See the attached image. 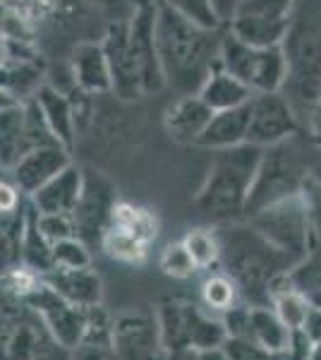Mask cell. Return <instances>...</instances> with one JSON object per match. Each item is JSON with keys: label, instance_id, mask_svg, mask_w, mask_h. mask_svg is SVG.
Masks as SVG:
<instances>
[{"label": "cell", "instance_id": "8fae6325", "mask_svg": "<svg viewBox=\"0 0 321 360\" xmlns=\"http://www.w3.org/2000/svg\"><path fill=\"white\" fill-rule=\"evenodd\" d=\"M247 142L254 144V147H271V144H278L300 132V118H297L293 106L281 91L252 94L247 101Z\"/></svg>", "mask_w": 321, "mask_h": 360}, {"label": "cell", "instance_id": "e575fe53", "mask_svg": "<svg viewBox=\"0 0 321 360\" xmlns=\"http://www.w3.org/2000/svg\"><path fill=\"white\" fill-rule=\"evenodd\" d=\"M159 264H161L163 274L171 278H190L199 271V266L195 264V259H192V255L188 252L183 240L166 245V250L161 252Z\"/></svg>", "mask_w": 321, "mask_h": 360}, {"label": "cell", "instance_id": "603a6c76", "mask_svg": "<svg viewBox=\"0 0 321 360\" xmlns=\"http://www.w3.org/2000/svg\"><path fill=\"white\" fill-rule=\"evenodd\" d=\"M290 329L273 312L271 305H247V324L240 339H247L268 353L290 351Z\"/></svg>", "mask_w": 321, "mask_h": 360}, {"label": "cell", "instance_id": "f546056e", "mask_svg": "<svg viewBox=\"0 0 321 360\" xmlns=\"http://www.w3.org/2000/svg\"><path fill=\"white\" fill-rule=\"evenodd\" d=\"M108 226L127 231V233L142 238L144 243H151L156 238V219L151 217L147 209L127 205V202H115Z\"/></svg>", "mask_w": 321, "mask_h": 360}, {"label": "cell", "instance_id": "3957f363", "mask_svg": "<svg viewBox=\"0 0 321 360\" xmlns=\"http://www.w3.org/2000/svg\"><path fill=\"white\" fill-rule=\"evenodd\" d=\"M281 53L285 60L281 94L302 123L312 118L321 101V0H295Z\"/></svg>", "mask_w": 321, "mask_h": 360}, {"label": "cell", "instance_id": "484cf974", "mask_svg": "<svg viewBox=\"0 0 321 360\" xmlns=\"http://www.w3.org/2000/svg\"><path fill=\"white\" fill-rule=\"evenodd\" d=\"M32 149L27 135L25 103L0 108V168L13 171V166Z\"/></svg>", "mask_w": 321, "mask_h": 360}, {"label": "cell", "instance_id": "f6af8a7d", "mask_svg": "<svg viewBox=\"0 0 321 360\" xmlns=\"http://www.w3.org/2000/svg\"><path fill=\"white\" fill-rule=\"evenodd\" d=\"M0 178H3V168H0Z\"/></svg>", "mask_w": 321, "mask_h": 360}, {"label": "cell", "instance_id": "30bf717a", "mask_svg": "<svg viewBox=\"0 0 321 360\" xmlns=\"http://www.w3.org/2000/svg\"><path fill=\"white\" fill-rule=\"evenodd\" d=\"M81 171H84L81 193L70 217L74 221V233L81 243H86V245L98 243L101 245V238L110 224V214L118 202L115 188L103 173L94 171V168H81Z\"/></svg>", "mask_w": 321, "mask_h": 360}, {"label": "cell", "instance_id": "9c48e42d", "mask_svg": "<svg viewBox=\"0 0 321 360\" xmlns=\"http://www.w3.org/2000/svg\"><path fill=\"white\" fill-rule=\"evenodd\" d=\"M293 5L295 0H244L228 20L225 29L244 44L281 46Z\"/></svg>", "mask_w": 321, "mask_h": 360}, {"label": "cell", "instance_id": "f35d334b", "mask_svg": "<svg viewBox=\"0 0 321 360\" xmlns=\"http://www.w3.org/2000/svg\"><path fill=\"white\" fill-rule=\"evenodd\" d=\"M302 195H305V202H307V212H309V221H312L314 236L321 240V188L309 178Z\"/></svg>", "mask_w": 321, "mask_h": 360}, {"label": "cell", "instance_id": "60d3db41", "mask_svg": "<svg viewBox=\"0 0 321 360\" xmlns=\"http://www.w3.org/2000/svg\"><path fill=\"white\" fill-rule=\"evenodd\" d=\"M67 360H108V348L98 346V344H89V341H81L79 346H74L70 351Z\"/></svg>", "mask_w": 321, "mask_h": 360}, {"label": "cell", "instance_id": "2e32d148", "mask_svg": "<svg viewBox=\"0 0 321 360\" xmlns=\"http://www.w3.org/2000/svg\"><path fill=\"white\" fill-rule=\"evenodd\" d=\"M72 164L70 152L60 144L34 147L13 166V183L25 197H32L39 188H44L51 178L58 176L65 166Z\"/></svg>", "mask_w": 321, "mask_h": 360}, {"label": "cell", "instance_id": "d6986e66", "mask_svg": "<svg viewBox=\"0 0 321 360\" xmlns=\"http://www.w3.org/2000/svg\"><path fill=\"white\" fill-rule=\"evenodd\" d=\"M70 72H72L74 89L94 96L110 94V72L101 41H79L74 46L70 58Z\"/></svg>", "mask_w": 321, "mask_h": 360}, {"label": "cell", "instance_id": "44dd1931", "mask_svg": "<svg viewBox=\"0 0 321 360\" xmlns=\"http://www.w3.org/2000/svg\"><path fill=\"white\" fill-rule=\"evenodd\" d=\"M34 101L39 103V111L44 115L46 125H48L51 135L58 139V144L72 152L74 142H77V125H74L72 103H70V94L53 89L48 84H41L34 94Z\"/></svg>", "mask_w": 321, "mask_h": 360}, {"label": "cell", "instance_id": "f1b7e54d", "mask_svg": "<svg viewBox=\"0 0 321 360\" xmlns=\"http://www.w3.org/2000/svg\"><path fill=\"white\" fill-rule=\"evenodd\" d=\"M240 291H237V286L232 283V278L228 274H211L204 278L202 283V305L207 307L209 312H214V315H223L228 312L230 307H235L240 303Z\"/></svg>", "mask_w": 321, "mask_h": 360}, {"label": "cell", "instance_id": "5b68a950", "mask_svg": "<svg viewBox=\"0 0 321 360\" xmlns=\"http://www.w3.org/2000/svg\"><path fill=\"white\" fill-rule=\"evenodd\" d=\"M317 154L319 152L309 142V137L305 139L300 132L261 149L256 176L247 197V207H244V219L268 205L302 195Z\"/></svg>", "mask_w": 321, "mask_h": 360}, {"label": "cell", "instance_id": "7c38bea8", "mask_svg": "<svg viewBox=\"0 0 321 360\" xmlns=\"http://www.w3.org/2000/svg\"><path fill=\"white\" fill-rule=\"evenodd\" d=\"M27 305H32L37 310V315L44 319V324L48 327V332L53 334V339L63 348L72 351L74 346H79L86 336V310L74 307L67 303L65 298H60L44 278H39V283L25 295Z\"/></svg>", "mask_w": 321, "mask_h": 360}, {"label": "cell", "instance_id": "d6a6232c", "mask_svg": "<svg viewBox=\"0 0 321 360\" xmlns=\"http://www.w3.org/2000/svg\"><path fill=\"white\" fill-rule=\"evenodd\" d=\"M159 3L168 5L178 15H183L185 20L195 22L199 27L207 29H223L218 15H216L214 0H159Z\"/></svg>", "mask_w": 321, "mask_h": 360}, {"label": "cell", "instance_id": "8d00e7d4", "mask_svg": "<svg viewBox=\"0 0 321 360\" xmlns=\"http://www.w3.org/2000/svg\"><path fill=\"white\" fill-rule=\"evenodd\" d=\"M37 226L39 233L55 245V243L65 240V238H77L74 233V221L70 214H39L37 212Z\"/></svg>", "mask_w": 321, "mask_h": 360}, {"label": "cell", "instance_id": "8992f818", "mask_svg": "<svg viewBox=\"0 0 321 360\" xmlns=\"http://www.w3.org/2000/svg\"><path fill=\"white\" fill-rule=\"evenodd\" d=\"M63 348L25 298L0 278V360H67Z\"/></svg>", "mask_w": 321, "mask_h": 360}, {"label": "cell", "instance_id": "bcb514c9", "mask_svg": "<svg viewBox=\"0 0 321 360\" xmlns=\"http://www.w3.org/2000/svg\"><path fill=\"white\" fill-rule=\"evenodd\" d=\"M317 108H321V101H319V106H317Z\"/></svg>", "mask_w": 321, "mask_h": 360}, {"label": "cell", "instance_id": "ffe728a7", "mask_svg": "<svg viewBox=\"0 0 321 360\" xmlns=\"http://www.w3.org/2000/svg\"><path fill=\"white\" fill-rule=\"evenodd\" d=\"M81 180H84L81 166L70 164L29 197V202L39 214H72L81 193Z\"/></svg>", "mask_w": 321, "mask_h": 360}, {"label": "cell", "instance_id": "836d02e7", "mask_svg": "<svg viewBox=\"0 0 321 360\" xmlns=\"http://www.w3.org/2000/svg\"><path fill=\"white\" fill-rule=\"evenodd\" d=\"M51 262L60 269H77V266H91L89 245L79 238H65V240L51 245ZM51 266V269H53Z\"/></svg>", "mask_w": 321, "mask_h": 360}, {"label": "cell", "instance_id": "277c9868", "mask_svg": "<svg viewBox=\"0 0 321 360\" xmlns=\"http://www.w3.org/2000/svg\"><path fill=\"white\" fill-rule=\"evenodd\" d=\"M259 159L261 147H254L249 142L214 152L207 178L195 195V207L199 209V214L216 224L244 219V207H247Z\"/></svg>", "mask_w": 321, "mask_h": 360}, {"label": "cell", "instance_id": "83f0119b", "mask_svg": "<svg viewBox=\"0 0 321 360\" xmlns=\"http://www.w3.org/2000/svg\"><path fill=\"white\" fill-rule=\"evenodd\" d=\"M268 305H271L273 312L283 319V324L290 329V332H297V329L305 327V319L309 315V310H312V307L307 305V300L302 298L288 281H285V276H281L271 286Z\"/></svg>", "mask_w": 321, "mask_h": 360}, {"label": "cell", "instance_id": "ee69618b", "mask_svg": "<svg viewBox=\"0 0 321 360\" xmlns=\"http://www.w3.org/2000/svg\"><path fill=\"white\" fill-rule=\"evenodd\" d=\"M307 127H309V142L314 144V149L321 154V108L312 113V118L307 120Z\"/></svg>", "mask_w": 321, "mask_h": 360}, {"label": "cell", "instance_id": "6da1fadb", "mask_svg": "<svg viewBox=\"0 0 321 360\" xmlns=\"http://www.w3.org/2000/svg\"><path fill=\"white\" fill-rule=\"evenodd\" d=\"M154 34L166 86L180 94H197L207 75L218 63L223 29L199 27L159 3Z\"/></svg>", "mask_w": 321, "mask_h": 360}, {"label": "cell", "instance_id": "4dcf8cb0", "mask_svg": "<svg viewBox=\"0 0 321 360\" xmlns=\"http://www.w3.org/2000/svg\"><path fill=\"white\" fill-rule=\"evenodd\" d=\"M101 248L106 250L108 257L118 259V262L139 264L144 257H147L149 243H144L142 238L127 233V231H122V229H113V226H108L106 233H103V238H101Z\"/></svg>", "mask_w": 321, "mask_h": 360}, {"label": "cell", "instance_id": "7dc6e473", "mask_svg": "<svg viewBox=\"0 0 321 360\" xmlns=\"http://www.w3.org/2000/svg\"><path fill=\"white\" fill-rule=\"evenodd\" d=\"M161 360H163V358H161Z\"/></svg>", "mask_w": 321, "mask_h": 360}, {"label": "cell", "instance_id": "d590c367", "mask_svg": "<svg viewBox=\"0 0 321 360\" xmlns=\"http://www.w3.org/2000/svg\"><path fill=\"white\" fill-rule=\"evenodd\" d=\"M221 351H223L225 360H290L288 353H268L252 341L235 339V336H225Z\"/></svg>", "mask_w": 321, "mask_h": 360}, {"label": "cell", "instance_id": "b9f144b4", "mask_svg": "<svg viewBox=\"0 0 321 360\" xmlns=\"http://www.w3.org/2000/svg\"><path fill=\"white\" fill-rule=\"evenodd\" d=\"M302 332L312 339V344H321V310H309Z\"/></svg>", "mask_w": 321, "mask_h": 360}, {"label": "cell", "instance_id": "e0dca14e", "mask_svg": "<svg viewBox=\"0 0 321 360\" xmlns=\"http://www.w3.org/2000/svg\"><path fill=\"white\" fill-rule=\"evenodd\" d=\"M41 278H44L60 298H65L67 303H72L74 307H81V310L101 305V300H103L101 276H98L91 266H77V269H60V266H53V269H48L46 274H41Z\"/></svg>", "mask_w": 321, "mask_h": 360}, {"label": "cell", "instance_id": "9a60e30c", "mask_svg": "<svg viewBox=\"0 0 321 360\" xmlns=\"http://www.w3.org/2000/svg\"><path fill=\"white\" fill-rule=\"evenodd\" d=\"M110 360H161L163 348L159 341V324L156 317L142 315H120L113 319L108 346Z\"/></svg>", "mask_w": 321, "mask_h": 360}, {"label": "cell", "instance_id": "5bb4252c", "mask_svg": "<svg viewBox=\"0 0 321 360\" xmlns=\"http://www.w3.org/2000/svg\"><path fill=\"white\" fill-rule=\"evenodd\" d=\"M101 49L106 53L108 72H110V94L125 103L142 98L144 96L142 77H139L137 60L132 56L130 39H127V22L106 25Z\"/></svg>", "mask_w": 321, "mask_h": 360}, {"label": "cell", "instance_id": "4316f807", "mask_svg": "<svg viewBox=\"0 0 321 360\" xmlns=\"http://www.w3.org/2000/svg\"><path fill=\"white\" fill-rule=\"evenodd\" d=\"M285 281L307 300L312 310H321V240L290 266Z\"/></svg>", "mask_w": 321, "mask_h": 360}, {"label": "cell", "instance_id": "ba28073f", "mask_svg": "<svg viewBox=\"0 0 321 360\" xmlns=\"http://www.w3.org/2000/svg\"><path fill=\"white\" fill-rule=\"evenodd\" d=\"M244 221L252 224L271 245L288 252L293 259H302L319 243L309 221L305 195H295L276 205H268Z\"/></svg>", "mask_w": 321, "mask_h": 360}, {"label": "cell", "instance_id": "d4e9b609", "mask_svg": "<svg viewBox=\"0 0 321 360\" xmlns=\"http://www.w3.org/2000/svg\"><path fill=\"white\" fill-rule=\"evenodd\" d=\"M197 96L207 103L211 111H228V108L244 106L252 96V91L244 86L240 79L232 77L228 70L221 68V63H216L211 72L207 75V79L202 82Z\"/></svg>", "mask_w": 321, "mask_h": 360}, {"label": "cell", "instance_id": "1f68e13d", "mask_svg": "<svg viewBox=\"0 0 321 360\" xmlns=\"http://www.w3.org/2000/svg\"><path fill=\"white\" fill-rule=\"evenodd\" d=\"M185 248L192 255L195 264L199 269H209L211 264L218 262L221 257V245H218V236L211 229H195L183 238Z\"/></svg>", "mask_w": 321, "mask_h": 360}, {"label": "cell", "instance_id": "7bdbcfd3", "mask_svg": "<svg viewBox=\"0 0 321 360\" xmlns=\"http://www.w3.org/2000/svg\"><path fill=\"white\" fill-rule=\"evenodd\" d=\"M240 3H244V0H214V8H216V15H218L221 25L223 27L228 25V20H230Z\"/></svg>", "mask_w": 321, "mask_h": 360}, {"label": "cell", "instance_id": "7402d4cb", "mask_svg": "<svg viewBox=\"0 0 321 360\" xmlns=\"http://www.w3.org/2000/svg\"><path fill=\"white\" fill-rule=\"evenodd\" d=\"M247 123H249V108L247 103L228 111H214L211 120L204 127V132L197 139V147L221 152L237 144L247 142Z\"/></svg>", "mask_w": 321, "mask_h": 360}, {"label": "cell", "instance_id": "74e56055", "mask_svg": "<svg viewBox=\"0 0 321 360\" xmlns=\"http://www.w3.org/2000/svg\"><path fill=\"white\" fill-rule=\"evenodd\" d=\"M98 15L106 20V25L127 22L134 15V10L142 5V0H86Z\"/></svg>", "mask_w": 321, "mask_h": 360}, {"label": "cell", "instance_id": "7a4b0ae2", "mask_svg": "<svg viewBox=\"0 0 321 360\" xmlns=\"http://www.w3.org/2000/svg\"><path fill=\"white\" fill-rule=\"evenodd\" d=\"M221 245L218 262L232 278L242 303L268 305L271 286L290 271L297 259L266 240L249 221H228L216 229Z\"/></svg>", "mask_w": 321, "mask_h": 360}, {"label": "cell", "instance_id": "ab89813d", "mask_svg": "<svg viewBox=\"0 0 321 360\" xmlns=\"http://www.w3.org/2000/svg\"><path fill=\"white\" fill-rule=\"evenodd\" d=\"M22 205H25V195L17 190V185L0 178V214H13Z\"/></svg>", "mask_w": 321, "mask_h": 360}, {"label": "cell", "instance_id": "ac0fdd59", "mask_svg": "<svg viewBox=\"0 0 321 360\" xmlns=\"http://www.w3.org/2000/svg\"><path fill=\"white\" fill-rule=\"evenodd\" d=\"M211 108L197 94H180L163 113V130L173 142L197 147V139L211 120Z\"/></svg>", "mask_w": 321, "mask_h": 360}, {"label": "cell", "instance_id": "cb8c5ba5", "mask_svg": "<svg viewBox=\"0 0 321 360\" xmlns=\"http://www.w3.org/2000/svg\"><path fill=\"white\" fill-rule=\"evenodd\" d=\"M183 324H185V344L195 351H214L225 341V327L218 315L209 312L204 305L183 300Z\"/></svg>", "mask_w": 321, "mask_h": 360}, {"label": "cell", "instance_id": "52a82bcc", "mask_svg": "<svg viewBox=\"0 0 321 360\" xmlns=\"http://www.w3.org/2000/svg\"><path fill=\"white\" fill-rule=\"evenodd\" d=\"M221 68L237 77L252 94L281 91L285 79V60L281 46H252L244 44L223 27L218 49Z\"/></svg>", "mask_w": 321, "mask_h": 360}, {"label": "cell", "instance_id": "4fadbf2b", "mask_svg": "<svg viewBox=\"0 0 321 360\" xmlns=\"http://www.w3.org/2000/svg\"><path fill=\"white\" fill-rule=\"evenodd\" d=\"M156 13H159V0H142V5L127 20V39H130L132 56L139 68L144 96L156 94L166 86L159 65V53H156Z\"/></svg>", "mask_w": 321, "mask_h": 360}]
</instances>
